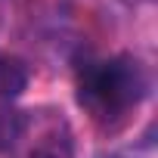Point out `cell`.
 <instances>
[{
  "label": "cell",
  "mask_w": 158,
  "mask_h": 158,
  "mask_svg": "<svg viewBox=\"0 0 158 158\" xmlns=\"http://www.w3.org/2000/svg\"><path fill=\"white\" fill-rule=\"evenodd\" d=\"M149 90L146 68L133 56L87 62L77 74V96L96 118H118L133 109Z\"/></svg>",
  "instance_id": "cell-1"
},
{
  "label": "cell",
  "mask_w": 158,
  "mask_h": 158,
  "mask_svg": "<svg viewBox=\"0 0 158 158\" xmlns=\"http://www.w3.org/2000/svg\"><path fill=\"white\" fill-rule=\"evenodd\" d=\"M28 81H31V71H28L25 59L10 56V53H0V99H3V102L19 99L28 90Z\"/></svg>",
  "instance_id": "cell-2"
},
{
  "label": "cell",
  "mask_w": 158,
  "mask_h": 158,
  "mask_svg": "<svg viewBox=\"0 0 158 158\" xmlns=\"http://www.w3.org/2000/svg\"><path fill=\"white\" fill-rule=\"evenodd\" d=\"M25 130V118L22 112L10 109V106H0V152H6Z\"/></svg>",
  "instance_id": "cell-3"
},
{
  "label": "cell",
  "mask_w": 158,
  "mask_h": 158,
  "mask_svg": "<svg viewBox=\"0 0 158 158\" xmlns=\"http://www.w3.org/2000/svg\"><path fill=\"white\" fill-rule=\"evenodd\" d=\"M28 158H74V155H71L68 136L47 133V136H40V143H34V149L28 152Z\"/></svg>",
  "instance_id": "cell-4"
}]
</instances>
